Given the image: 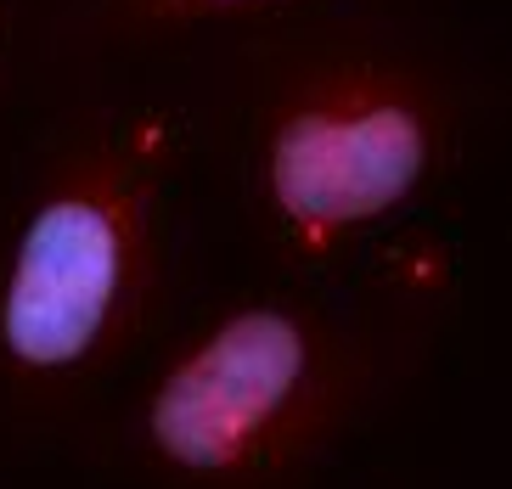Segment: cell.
Instances as JSON below:
<instances>
[{"mask_svg": "<svg viewBox=\"0 0 512 489\" xmlns=\"http://www.w3.org/2000/svg\"><path fill=\"white\" fill-rule=\"evenodd\" d=\"M12 57H17V0H0V96L12 90Z\"/></svg>", "mask_w": 512, "mask_h": 489, "instance_id": "cell-5", "label": "cell"}, {"mask_svg": "<svg viewBox=\"0 0 512 489\" xmlns=\"http://www.w3.org/2000/svg\"><path fill=\"white\" fill-rule=\"evenodd\" d=\"M175 169V119L147 102H85L34 158L0 231V400L17 422L74 416L141 343Z\"/></svg>", "mask_w": 512, "mask_h": 489, "instance_id": "cell-2", "label": "cell"}, {"mask_svg": "<svg viewBox=\"0 0 512 489\" xmlns=\"http://www.w3.org/2000/svg\"><path fill=\"white\" fill-rule=\"evenodd\" d=\"M316 0H68L57 12V45L79 57L102 51H141L192 29L220 23H265V17L304 12Z\"/></svg>", "mask_w": 512, "mask_h": 489, "instance_id": "cell-4", "label": "cell"}, {"mask_svg": "<svg viewBox=\"0 0 512 489\" xmlns=\"http://www.w3.org/2000/svg\"><path fill=\"white\" fill-rule=\"evenodd\" d=\"M428 315L422 276H383L366 298H237L169 343L107 450L152 484H293L400 388L428 349Z\"/></svg>", "mask_w": 512, "mask_h": 489, "instance_id": "cell-1", "label": "cell"}, {"mask_svg": "<svg viewBox=\"0 0 512 489\" xmlns=\"http://www.w3.org/2000/svg\"><path fill=\"white\" fill-rule=\"evenodd\" d=\"M462 90L434 57L338 34L271 62L248 102V214L293 270H327L439 186Z\"/></svg>", "mask_w": 512, "mask_h": 489, "instance_id": "cell-3", "label": "cell"}]
</instances>
